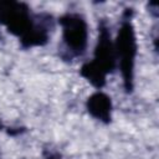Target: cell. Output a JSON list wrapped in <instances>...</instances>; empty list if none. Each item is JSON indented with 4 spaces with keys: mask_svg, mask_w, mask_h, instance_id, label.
Masks as SVG:
<instances>
[{
    "mask_svg": "<svg viewBox=\"0 0 159 159\" xmlns=\"http://www.w3.org/2000/svg\"><path fill=\"white\" fill-rule=\"evenodd\" d=\"M0 24L16 36L24 50L45 46L55 29V19L47 12H32L22 1H0Z\"/></svg>",
    "mask_w": 159,
    "mask_h": 159,
    "instance_id": "6da1fadb",
    "label": "cell"
},
{
    "mask_svg": "<svg viewBox=\"0 0 159 159\" xmlns=\"http://www.w3.org/2000/svg\"><path fill=\"white\" fill-rule=\"evenodd\" d=\"M117 68V58L114 42L111 29L106 20H101L98 25V37L91 61L84 62L80 68V75L89 82L97 91L107 83V76Z\"/></svg>",
    "mask_w": 159,
    "mask_h": 159,
    "instance_id": "7a4b0ae2",
    "label": "cell"
},
{
    "mask_svg": "<svg viewBox=\"0 0 159 159\" xmlns=\"http://www.w3.org/2000/svg\"><path fill=\"white\" fill-rule=\"evenodd\" d=\"M132 20L133 9H125L122 15L117 36L113 40L117 58V68L120 71L125 93H132L134 89V70L135 58L138 53L137 35Z\"/></svg>",
    "mask_w": 159,
    "mask_h": 159,
    "instance_id": "3957f363",
    "label": "cell"
},
{
    "mask_svg": "<svg viewBox=\"0 0 159 159\" xmlns=\"http://www.w3.org/2000/svg\"><path fill=\"white\" fill-rule=\"evenodd\" d=\"M61 26L60 57L65 61H72L82 57L88 47L89 30L83 15L78 12H66L58 17Z\"/></svg>",
    "mask_w": 159,
    "mask_h": 159,
    "instance_id": "277c9868",
    "label": "cell"
},
{
    "mask_svg": "<svg viewBox=\"0 0 159 159\" xmlns=\"http://www.w3.org/2000/svg\"><path fill=\"white\" fill-rule=\"evenodd\" d=\"M86 109L88 114L97 119L98 122H102L104 124H109L112 122V113H113V103L112 98L99 91L93 92L86 101Z\"/></svg>",
    "mask_w": 159,
    "mask_h": 159,
    "instance_id": "5b68a950",
    "label": "cell"
},
{
    "mask_svg": "<svg viewBox=\"0 0 159 159\" xmlns=\"http://www.w3.org/2000/svg\"><path fill=\"white\" fill-rule=\"evenodd\" d=\"M42 155H43V159H63L61 153L52 148H45L42 152Z\"/></svg>",
    "mask_w": 159,
    "mask_h": 159,
    "instance_id": "8992f818",
    "label": "cell"
},
{
    "mask_svg": "<svg viewBox=\"0 0 159 159\" xmlns=\"http://www.w3.org/2000/svg\"><path fill=\"white\" fill-rule=\"evenodd\" d=\"M148 9H149V11L153 14L154 17L158 16V2H149V4H148Z\"/></svg>",
    "mask_w": 159,
    "mask_h": 159,
    "instance_id": "52a82bcc",
    "label": "cell"
}]
</instances>
